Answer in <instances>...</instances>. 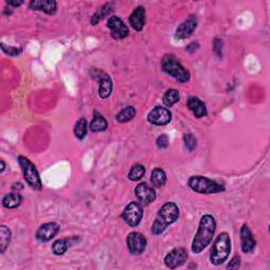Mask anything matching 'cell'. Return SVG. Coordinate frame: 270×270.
I'll use <instances>...</instances> for the list:
<instances>
[{
  "instance_id": "obj_1",
  "label": "cell",
  "mask_w": 270,
  "mask_h": 270,
  "mask_svg": "<svg viewBox=\"0 0 270 270\" xmlns=\"http://www.w3.org/2000/svg\"><path fill=\"white\" fill-rule=\"evenodd\" d=\"M217 230V221L211 214H204L200 218L198 228L192 241L191 250L194 254L204 251L210 245Z\"/></svg>"
},
{
  "instance_id": "obj_2",
  "label": "cell",
  "mask_w": 270,
  "mask_h": 270,
  "mask_svg": "<svg viewBox=\"0 0 270 270\" xmlns=\"http://www.w3.org/2000/svg\"><path fill=\"white\" fill-rule=\"evenodd\" d=\"M180 218V208L174 202H167L159 208L154 220L151 232L154 235H160L165 232L168 226L172 225Z\"/></svg>"
},
{
  "instance_id": "obj_3",
  "label": "cell",
  "mask_w": 270,
  "mask_h": 270,
  "mask_svg": "<svg viewBox=\"0 0 270 270\" xmlns=\"http://www.w3.org/2000/svg\"><path fill=\"white\" fill-rule=\"evenodd\" d=\"M160 67L167 75L181 83H186L190 80V72L185 68L173 54H166L160 61Z\"/></svg>"
},
{
  "instance_id": "obj_4",
  "label": "cell",
  "mask_w": 270,
  "mask_h": 270,
  "mask_svg": "<svg viewBox=\"0 0 270 270\" xmlns=\"http://www.w3.org/2000/svg\"><path fill=\"white\" fill-rule=\"evenodd\" d=\"M188 187L200 194H215L226 190L225 186L219 182L203 175L191 176L187 182Z\"/></svg>"
},
{
  "instance_id": "obj_5",
  "label": "cell",
  "mask_w": 270,
  "mask_h": 270,
  "mask_svg": "<svg viewBox=\"0 0 270 270\" xmlns=\"http://www.w3.org/2000/svg\"><path fill=\"white\" fill-rule=\"evenodd\" d=\"M231 252V238L229 233L222 232L217 236L210 252V263L214 266H220L226 262Z\"/></svg>"
},
{
  "instance_id": "obj_6",
  "label": "cell",
  "mask_w": 270,
  "mask_h": 270,
  "mask_svg": "<svg viewBox=\"0 0 270 270\" xmlns=\"http://www.w3.org/2000/svg\"><path fill=\"white\" fill-rule=\"evenodd\" d=\"M18 164L21 168L22 174H24L25 180L29 186L34 190H41L42 189V182L40 180V175L38 173L36 166L31 161L28 157L24 155H19Z\"/></svg>"
},
{
  "instance_id": "obj_7",
  "label": "cell",
  "mask_w": 270,
  "mask_h": 270,
  "mask_svg": "<svg viewBox=\"0 0 270 270\" xmlns=\"http://www.w3.org/2000/svg\"><path fill=\"white\" fill-rule=\"evenodd\" d=\"M91 77L98 82V95L100 98L106 99L112 94L113 81L111 76L100 69H93L90 71Z\"/></svg>"
},
{
  "instance_id": "obj_8",
  "label": "cell",
  "mask_w": 270,
  "mask_h": 270,
  "mask_svg": "<svg viewBox=\"0 0 270 270\" xmlns=\"http://www.w3.org/2000/svg\"><path fill=\"white\" fill-rule=\"evenodd\" d=\"M143 205L137 202L129 203L121 213V218L131 228H135L140 225L143 220Z\"/></svg>"
},
{
  "instance_id": "obj_9",
  "label": "cell",
  "mask_w": 270,
  "mask_h": 270,
  "mask_svg": "<svg viewBox=\"0 0 270 270\" xmlns=\"http://www.w3.org/2000/svg\"><path fill=\"white\" fill-rule=\"evenodd\" d=\"M188 251L184 247H176L171 251H169L164 259L165 265L169 269H175L177 267L183 266L188 260Z\"/></svg>"
},
{
  "instance_id": "obj_10",
  "label": "cell",
  "mask_w": 270,
  "mask_h": 270,
  "mask_svg": "<svg viewBox=\"0 0 270 270\" xmlns=\"http://www.w3.org/2000/svg\"><path fill=\"white\" fill-rule=\"evenodd\" d=\"M148 121L154 126H166L172 119V113L168 108L156 106L148 113Z\"/></svg>"
},
{
  "instance_id": "obj_11",
  "label": "cell",
  "mask_w": 270,
  "mask_h": 270,
  "mask_svg": "<svg viewBox=\"0 0 270 270\" xmlns=\"http://www.w3.org/2000/svg\"><path fill=\"white\" fill-rule=\"evenodd\" d=\"M127 246L132 256H141L147 248V238L141 232L133 231L127 236Z\"/></svg>"
},
{
  "instance_id": "obj_12",
  "label": "cell",
  "mask_w": 270,
  "mask_h": 270,
  "mask_svg": "<svg viewBox=\"0 0 270 270\" xmlns=\"http://www.w3.org/2000/svg\"><path fill=\"white\" fill-rule=\"evenodd\" d=\"M60 231V225L56 222L44 223L36 231V240L40 243L51 241Z\"/></svg>"
},
{
  "instance_id": "obj_13",
  "label": "cell",
  "mask_w": 270,
  "mask_h": 270,
  "mask_svg": "<svg viewBox=\"0 0 270 270\" xmlns=\"http://www.w3.org/2000/svg\"><path fill=\"white\" fill-rule=\"evenodd\" d=\"M197 28V18L195 15H190V16L184 20L182 24L177 27L175 31V38L179 40L187 39L190 36H192L195 32Z\"/></svg>"
},
{
  "instance_id": "obj_14",
  "label": "cell",
  "mask_w": 270,
  "mask_h": 270,
  "mask_svg": "<svg viewBox=\"0 0 270 270\" xmlns=\"http://www.w3.org/2000/svg\"><path fill=\"white\" fill-rule=\"evenodd\" d=\"M134 192L143 206H148L156 198V192L154 190V187L150 186L147 183L138 184L134 189Z\"/></svg>"
},
{
  "instance_id": "obj_15",
  "label": "cell",
  "mask_w": 270,
  "mask_h": 270,
  "mask_svg": "<svg viewBox=\"0 0 270 270\" xmlns=\"http://www.w3.org/2000/svg\"><path fill=\"white\" fill-rule=\"evenodd\" d=\"M108 28L111 31V36L115 40H120L129 35V29L119 17L111 16L108 20Z\"/></svg>"
},
{
  "instance_id": "obj_16",
  "label": "cell",
  "mask_w": 270,
  "mask_h": 270,
  "mask_svg": "<svg viewBox=\"0 0 270 270\" xmlns=\"http://www.w3.org/2000/svg\"><path fill=\"white\" fill-rule=\"evenodd\" d=\"M240 236H241V249L244 253L249 254L252 253L256 249L257 241L254 238L251 229L247 226L243 225L240 231Z\"/></svg>"
},
{
  "instance_id": "obj_17",
  "label": "cell",
  "mask_w": 270,
  "mask_h": 270,
  "mask_svg": "<svg viewBox=\"0 0 270 270\" xmlns=\"http://www.w3.org/2000/svg\"><path fill=\"white\" fill-rule=\"evenodd\" d=\"M29 7L33 11H40L48 15H55L57 12V2L55 0H32Z\"/></svg>"
},
{
  "instance_id": "obj_18",
  "label": "cell",
  "mask_w": 270,
  "mask_h": 270,
  "mask_svg": "<svg viewBox=\"0 0 270 270\" xmlns=\"http://www.w3.org/2000/svg\"><path fill=\"white\" fill-rule=\"evenodd\" d=\"M187 107L196 118H203L207 116V107L203 100L199 99L198 97L190 96L187 100Z\"/></svg>"
},
{
  "instance_id": "obj_19",
  "label": "cell",
  "mask_w": 270,
  "mask_h": 270,
  "mask_svg": "<svg viewBox=\"0 0 270 270\" xmlns=\"http://www.w3.org/2000/svg\"><path fill=\"white\" fill-rule=\"evenodd\" d=\"M129 22L137 32H141L146 25V9L144 6H137L136 9L131 13L129 17Z\"/></svg>"
},
{
  "instance_id": "obj_20",
  "label": "cell",
  "mask_w": 270,
  "mask_h": 270,
  "mask_svg": "<svg viewBox=\"0 0 270 270\" xmlns=\"http://www.w3.org/2000/svg\"><path fill=\"white\" fill-rule=\"evenodd\" d=\"M108 128V121L105 118L103 114H100L98 111H94L93 114V119H92L90 123V130L93 133H98V132H104Z\"/></svg>"
},
{
  "instance_id": "obj_21",
  "label": "cell",
  "mask_w": 270,
  "mask_h": 270,
  "mask_svg": "<svg viewBox=\"0 0 270 270\" xmlns=\"http://www.w3.org/2000/svg\"><path fill=\"white\" fill-rule=\"evenodd\" d=\"M22 199H24V197L18 192H12V193H7L3 196L2 206L6 209H15V208L21 205Z\"/></svg>"
},
{
  "instance_id": "obj_22",
  "label": "cell",
  "mask_w": 270,
  "mask_h": 270,
  "mask_svg": "<svg viewBox=\"0 0 270 270\" xmlns=\"http://www.w3.org/2000/svg\"><path fill=\"white\" fill-rule=\"evenodd\" d=\"M151 184L154 188L164 187L167 183V174L161 168L153 169L151 172Z\"/></svg>"
},
{
  "instance_id": "obj_23",
  "label": "cell",
  "mask_w": 270,
  "mask_h": 270,
  "mask_svg": "<svg viewBox=\"0 0 270 270\" xmlns=\"http://www.w3.org/2000/svg\"><path fill=\"white\" fill-rule=\"evenodd\" d=\"M72 245V238H59L52 245V251L55 256H63Z\"/></svg>"
},
{
  "instance_id": "obj_24",
  "label": "cell",
  "mask_w": 270,
  "mask_h": 270,
  "mask_svg": "<svg viewBox=\"0 0 270 270\" xmlns=\"http://www.w3.org/2000/svg\"><path fill=\"white\" fill-rule=\"evenodd\" d=\"M113 11V6L112 3H106L102 5L99 9L96 11V13L92 16L91 19V25L92 26H96L100 20H103L105 17H107L108 15H110V13Z\"/></svg>"
},
{
  "instance_id": "obj_25",
  "label": "cell",
  "mask_w": 270,
  "mask_h": 270,
  "mask_svg": "<svg viewBox=\"0 0 270 270\" xmlns=\"http://www.w3.org/2000/svg\"><path fill=\"white\" fill-rule=\"evenodd\" d=\"M136 115V109L133 106H128L126 108H123L121 111H119L115 118L120 123H126L132 120Z\"/></svg>"
},
{
  "instance_id": "obj_26",
  "label": "cell",
  "mask_w": 270,
  "mask_h": 270,
  "mask_svg": "<svg viewBox=\"0 0 270 270\" xmlns=\"http://www.w3.org/2000/svg\"><path fill=\"white\" fill-rule=\"evenodd\" d=\"M12 240V232L6 226L0 227V253L3 254Z\"/></svg>"
},
{
  "instance_id": "obj_27",
  "label": "cell",
  "mask_w": 270,
  "mask_h": 270,
  "mask_svg": "<svg viewBox=\"0 0 270 270\" xmlns=\"http://www.w3.org/2000/svg\"><path fill=\"white\" fill-rule=\"evenodd\" d=\"M181 95L180 92L175 89H169L166 91V93L163 96V103L167 108H171L175 104L180 102Z\"/></svg>"
},
{
  "instance_id": "obj_28",
  "label": "cell",
  "mask_w": 270,
  "mask_h": 270,
  "mask_svg": "<svg viewBox=\"0 0 270 270\" xmlns=\"http://www.w3.org/2000/svg\"><path fill=\"white\" fill-rule=\"evenodd\" d=\"M88 132V122L84 117L79 118L76 121L74 127V135L76 138H78L79 141H82L84 137L87 136Z\"/></svg>"
},
{
  "instance_id": "obj_29",
  "label": "cell",
  "mask_w": 270,
  "mask_h": 270,
  "mask_svg": "<svg viewBox=\"0 0 270 270\" xmlns=\"http://www.w3.org/2000/svg\"><path fill=\"white\" fill-rule=\"evenodd\" d=\"M146 173V168L143 165H134L128 174V179L132 182H136L142 180Z\"/></svg>"
},
{
  "instance_id": "obj_30",
  "label": "cell",
  "mask_w": 270,
  "mask_h": 270,
  "mask_svg": "<svg viewBox=\"0 0 270 270\" xmlns=\"http://www.w3.org/2000/svg\"><path fill=\"white\" fill-rule=\"evenodd\" d=\"M183 140H184L185 147L187 148V150L189 152H192V151H194L196 149L197 140H196V137L193 134H191V133L185 134L184 137H183Z\"/></svg>"
},
{
  "instance_id": "obj_31",
  "label": "cell",
  "mask_w": 270,
  "mask_h": 270,
  "mask_svg": "<svg viewBox=\"0 0 270 270\" xmlns=\"http://www.w3.org/2000/svg\"><path fill=\"white\" fill-rule=\"evenodd\" d=\"M1 50L3 51L4 54L9 56H19L22 53V48H17V47H11V45H5L3 42L1 43Z\"/></svg>"
},
{
  "instance_id": "obj_32",
  "label": "cell",
  "mask_w": 270,
  "mask_h": 270,
  "mask_svg": "<svg viewBox=\"0 0 270 270\" xmlns=\"http://www.w3.org/2000/svg\"><path fill=\"white\" fill-rule=\"evenodd\" d=\"M156 146L158 149H167L168 146H169V137L167 134H161L160 136L157 137L156 140Z\"/></svg>"
},
{
  "instance_id": "obj_33",
  "label": "cell",
  "mask_w": 270,
  "mask_h": 270,
  "mask_svg": "<svg viewBox=\"0 0 270 270\" xmlns=\"http://www.w3.org/2000/svg\"><path fill=\"white\" fill-rule=\"evenodd\" d=\"M222 48H223V40L217 38L213 43V50H214V53L217 54L218 57H222Z\"/></svg>"
},
{
  "instance_id": "obj_34",
  "label": "cell",
  "mask_w": 270,
  "mask_h": 270,
  "mask_svg": "<svg viewBox=\"0 0 270 270\" xmlns=\"http://www.w3.org/2000/svg\"><path fill=\"white\" fill-rule=\"evenodd\" d=\"M241 266V258L240 256H234L233 259L231 260L230 263L227 265L228 269H238Z\"/></svg>"
},
{
  "instance_id": "obj_35",
  "label": "cell",
  "mask_w": 270,
  "mask_h": 270,
  "mask_svg": "<svg viewBox=\"0 0 270 270\" xmlns=\"http://www.w3.org/2000/svg\"><path fill=\"white\" fill-rule=\"evenodd\" d=\"M198 48H199L198 42H197V41H193V42H191V43L188 45V47L186 48V50H187L189 53H194V52H196V51L198 50Z\"/></svg>"
},
{
  "instance_id": "obj_36",
  "label": "cell",
  "mask_w": 270,
  "mask_h": 270,
  "mask_svg": "<svg viewBox=\"0 0 270 270\" xmlns=\"http://www.w3.org/2000/svg\"><path fill=\"white\" fill-rule=\"evenodd\" d=\"M5 2H6V4H9L10 6H13V7H18L22 3H24V1H22V0H19V1H5Z\"/></svg>"
},
{
  "instance_id": "obj_37",
  "label": "cell",
  "mask_w": 270,
  "mask_h": 270,
  "mask_svg": "<svg viewBox=\"0 0 270 270\" xmlns=\"http://www.w3.org/2000/svg\"><path fill=\"white\" fill-rule=\"evenodd\" d=\"M12 189L15 191H18V190L24 189V186H22V184H20V183H14L12 185Z\"/></svg>"
},
{
  "instance_id": "obj_38",
  "label": "cell",
  "mask_w": 270,
  "mask_h": 270,
  "mask_svg": "<svg viewBox=\"0 0 270 270\" xmlns=\"http://www.w3.org/2000/svg\"><path fill=\"white\" fill-rule=\"evenodd\" d=\"M0 164H1V169H0V172H3L4 171V169H5V164H4V161L1 159L0 160Z\"/></svg>"
}]
</instances>
